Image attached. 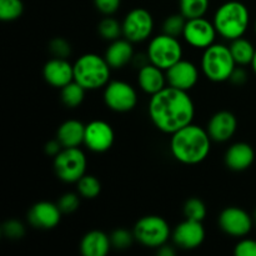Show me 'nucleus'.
Listing matches in <instances>:
<instances>
[{
	"label": "nucleus",
	"mask_w": 256,
	"mask_h": 256,
	"mask_svg": "<svg viewBox=\"0 0 256 256\" xmlns=\"http://www.w3.org/2000/svg\"><path fill=\"white\" fill-rule=\"evenodd\" d=\"M112 66L105 56L88 52L78 58L74 62V80L86 90L105 88L110 82Z\"/></svg>",
	"instance_id": "obj_4"
},
{
	"label": "nucleus",
	"mask_w": 256,
	"mask_h": 256,
	"mask_svg": "<svg viewBox=\"0 0 256 256\" xmlns=\"http://www.w3.org/2000/svg\"><path fill=\"white\" fill-rule=\"evenodd\" d=\"M229 48L238 65L244 66V65L252 64L256 49L250 40L242 36L238 38V39L232 40V44L229 45Z\"/></svg>",
	"instance_id": "obj_24"
},
{
	"label": "nucleus",
	"mask_w": 256,
	"mask_h": 256,
	"mask_svg": "<svg viewBox=\"0 0 256 256\" xmlns=\"http://www.w3.org/2000/svg\"><path fill=\"white\" fill-rule=\"evenodd\" d=\"M132 232L138 242L152 249L166 244L172 235L166 220L158 215H146L138 220Z\"/></svg>",
	"instance_id": "obj_7"
},
{
	"label": "nucleus",
	"mask_w": 256,
	"mask_h": 256,
	"mask_svg": "<svg viewBox=\"0 0 256 256\" xmlns=\"http://www.w3.org/2000/svg\"><path fill=\"white\" fill-rule=\"evenodd\" d=\"M186 18L179 12V14H172L170 16H168L164 20V24H162V32L168 35H172V36L179 38L180 35H182L184 32L185 24H186Z\"/></svg>",
	"instance_id": "obj_31"
},
{
	"label": "nucleus",
	"mask_w": 256,
	"mask_h": 256,
	"mask_svg": "<svg viewBox=\"0 0 256 256\" xmlns=\"http://www.w3.org/2000/svg\"><path fill=\"white\" fill-rule=\"evenodd\" d=\"M122 25V36L132 42H142L149 39L154 30V18L149 10L135 8L125 15Z\"/></svg>",
	"instance_id": "obj_9"
},
{
	"label": "nucleus",
	"mask_w": 256,
	"mask_h": 256,
	"mask_svg": "<svg viewBox=\"0 0 256 256\" xmlns=\"http://www.w3.org/2000/svg\"><path fill=\"white\" fill-rule=\"evenodd\" d=\"M219 226L232 238H245L252 229V219L244 209L229 206L220 212Z\"/></svg>",
	"instance_id": "obj_12"
},
{
	"label": "nucleus",
	"mask_w": 256,
	"mask_h": 256,
	"mask_svg": "<svg viewBox=\"0 0 256 256\" xmlns=\"http://www.w3.org/2000/svg\"><path fill=\"white\" fill-rule=\"evenodd\" d=\"M254 219H255V222H256V212H255V216H254Z\"/></svg>",
	"instance_id": "obj_43"
},
{
	"label": "nucleus",
	"mask_w": 256,
	"mask_h": 256,
	"mask_svg": "<svg viewBox=\"0 0 256 256\" xmlns=\"http://www.w3.org/2000/svg\"><path fill=\"white\" fill-rule=\"evenodd\" d=\"M175 249L174 246H172V245H169L166 242V244L162 245L160 248H158V255L159 256H174L175 255Z\"/></svg>",
	"instance_id": "obj_40"
},
{
	"label": "nucleus",
	"mask_w": 256,
	"mask_h": 256,
	"mask_svg": "<svg viewBox=\"0 0 256 256\" xmlns=\"http://www.w3.org/2000/svg\"><path fill=\"white\" fill-rule=\"evenodd\" d=\"M24 12L22 0H0V19L2 22H14Z\"/></svg>",
	"instance_id": "obj_29"
},
{
	"label": "nucleus",
	"mask_w": 256,
	"mask_h": 256,
	"mask_svg": "<svg viewBox=\"0 0 256 256\" xmlns=\"http://www.w3.org/2000/svg\"><path fill=\"white\" fill-rule=\"evenodd\" d=\"M234 254L236 256H256V240L242 238L235 245Z\"/></svg>",
	"instance_id": "obj_36"
},
{
	"label": "nucleus",
	"mask_w": 256,
	"mask_h": 256,
	"mask_svg": "<svg viewBox=\"0 0 256 256\" xmlns=\"http://www.w3.org/2000/svg\"><path fill=\"white\" fill-rule=\"evenodd\" d=\"M252 70H254V72L256 74V52H255V55H254V58H252Z\"/></svg>",
	"instance_id": "obj_41"
},
{
	"label": "nucleus",
	"mask_w": 256,
	"mask_h": 256,
	"mask_svg": "<svg viewBox=\"0 0 256 256\" xmlns=\"http://www.w3.org/2000/svg\"><path fill=\"white\" fill-rule=\"evenodd\" d=\"M146 55L149 62L166 72L175 62L182 59V45L179 38L162 32L150 40Z\"/></svg>",
	"instance_id": "obj_6"
},
{
	"label": "nucleus",
	"mask_w": 256,
	"mask_h": 256,
	"mask_svg": "<svg viewBox=\"0 0 256 256\" xmlns=\"http://www.w3.org/2000/svg\"><path fill=\"white\" fill-rule=\"evenodd\" d=\"M2 232L8 239L10 240H18L22 239L25 235V226L22 225V222H20L19 220H8L2 224Z\"/></svg>",
	"instance_id": "obj_33"
},
{
	"label": "nucleus",
	"mask_w": 256,
	"mask_h": 256,
	"mask_svg": "<svg viewBox=\"0 0 256 256\" xmlns=\"http://www.w3.org/2000/svg\"><path fill=\"white\" fill-rule=\"evenodd\" d=\"M200 65L202 74L208 79L214 82H222L230 79L238 64L229 46L214 42L204 49Z\"/></svg>",
	"instance_id": "obj_5"
},
{
	"label": "nucleus",
	"mask_w": 256,
	"mask_h": 256,
	"mask_svg": "<svg viewBox=\"0 0 256 256\" xmlns=\"http://www.w3.org/2000/svg\"><path fill=\"white\" fill-rule=\"evenodd\" d=\"M164 72L165 70L160 69L152 62H148L146 65L140 68L138 72V84L140 89L152 96L168 86L166 72Z\"/></svg>",
	"instance_id": "obj_19"
},
{
	"label": "nucleus",
	"mask_w": 256,
	"mask_h": 256,
	"mask_svg": "<svg viewBox=\"0 0 256 256\" xmlns=\"http://www.w3.org/2000/svg\"><path fill=\"white\" fill-rule=\"evenodd\" d=\"M84 136L85 125L76 119L64 122L56 132V139L62 148H79L84 144Z\"/></svg>",
	"instance_id": "obj_23"
},
{
	"label": "nucleus",
	"mask_w": 256,
	"mask_h": 256,
	"mask_svg": "<svg viewBox=\"0 0 256 256\" xmlns=\"http://www.w3.org/2000/svg\"><path fill=\"white\" fill-rule=\"evenodd\" d=\"M254 29H255V34H256V20H255V25H254Z\"/></svg>",
	"instance_id": "obj_42"
},
{
	"label": "nucleus",
	"mask_w": 256,
	"mask_h": 256,
	"mask_svg": "<svg viewBox=\"0 0 256 256\" xmlns=\"http://www.w3.org/2000/svg\"><path fill=\"white\" fill-rule=\"evenodd\" d=\"M49 50L54 58L68 59L72 54V45L62 38H54L49 44Z\"/></svg>",
	"instance_id": "obj_34"
},
{
	"label": "nucleus",
	"mask_w": 256,
	"mask_h": 256,
	"mask_svg": "<svg viewBox=\"0 0 256 256\" xmlns=\"http://www.w3.org/2000/svg\"><path fill=\"white\" fill-rule=\"evenodd\" d=\"M112 248L109 235L100 230H92L82 236L80 252L84 256H105Z\"/></svg>",
	"instance_id": "obj_22"
},
{
	"label": "nucleus",
	"mask_w": 256,
	"mask_h": 256,
	"mask_svg": "<svg viewBox=\"0 0 256 256\" xmlns=\"http://www.w3.org/2000/svg\"><path fill=\"white\" fill-rule=\"evenodd\" d=\"M98 30H99L100 36L109 42H114L122 35V25L110 15H108L99 22Z\"/></svg>",
	"instance_id": "obj_28"
},
{
	"label": "nucleus",
	"mask_w": 256,
	"mask_h": 256,
	"mask_svg": "<svg viewBox=\"0 0 256 256\" xmlns=\"http://www.w3.org/2000/svg\"><path fill=\"white\" fill-rule=\"evenodd\" d=\"M59 205L50 202H39L34 204L28 214L30 224L38 229H54L62 219Z\"/></svg>",
	"instance_id": "obj_17"
},
{
	"label": "nucleus",
	"mask_w": 256,
	"mask_h": 256,
	"mask_svg": "<svg viewBox=\"0 0 256 256\" xmlns=\"http://www.w3.org/2000/svg\"><path fill=\"white\" fill-rule=\"evenodd\" d=\"M168 85L189 92L199 80V69L194 62L182 59L166 70Z\"/></svg>",
	"instance_id": "obj_15"
},
{
	"label": "nucleus",
	"mask_w": 256,
	"mask_h": 256,
	"mask_svg": "<svg viewBox=\"0 0 256 256\" xmlns=\"http://www.w3.org/2000/svg\"><path fill=\"white\" fill-rule=\"evenodd\" d=\"M62 150V145L60 144V142L58 139L50 140L45 144V152H46L49 156L55 158L60 152Z\"/></svg>",
	"instance_id": "obj_39"
},
{
	"label": "nucleus",
	"mask_w": 256,
	"mask_h": 256,
	"mask_svg": "<svg viewBox=\"0 0 256 256\" xmlns=\"http://www.w3.org/2000/svg\"><path fill=\"white\" fill-rule=\"evenodd\" d=\"M79 196V192L78 194H75V192H66V194L62 195L59 199V202H58V205H59L62 212H64V214H72V212H76L80 205Z\"/></svg>",
	"instance_id": "obj_35"
},
{
	"label": "nucleus",
	"mask_w": 256,
	"mask_h": 256,
	"mask_svg": "<svg viewBox=\"0 0 256 256\" xmlns=\"http://www.w3.org/2000/svg\"><path fill=\"white\" fill-rule=\"evenodd\" d=\"M212 149V138L206 129L189 124L170 138V152L175 160L185 165H196L204 162Z\"/></svg>",
	"instance_id": "obj_2"
},
{
	"label": "nucleus",
	"mask_w": 256,
	"mask_h": 256,
	"mask_svg": "<svg viewBox=\"0 0 256 256\" xmlns=\"http://www.w3.org/2000/svg\"><path fill=\"white\" fill-rule=\"evenodd\" d=\"M255 160V152L248 142H235L225 152V164L230 170L249 169Z\"/></svg>",
	"instance_id": "obj_21"
},
{
	"label": "nucleus",
	"mask_w": 256,
	"mask_h": 256,
	"mask_svg": "<svg viewBox=\"0 0 256 256\" xmlns=\"http://www.w3.org/2000/svg\"><path fill=\"white\" fill-rule=\"evenodd\" d=\"M216 35L218 32L214 22L206 18L200 16L186 20L182 36L190 46L204 50L214 44Z\"/></svg>",
	"instance_id": "obj_11"
},
{
	"label": "nucleus",
	"mask_w": 256,
	"mask_h": 256,
	"mask_svg": "<svg viewBox=\"0 0 256 256\" xmlns=\"http://www.w3.org/2000/svg\"><path fill=\"white\" fill-rule=\"evenodd\" d=\"M230 82L235 85H242L248 80V74L242 66L235 68V70L232 72V76H230Z\"/></svg>",
	"instance_id": "obj_38"
},
{
	"label": "nucleus",
	"mask_w": 256,
	"mask_h": 256,
	"mask_svg": "<svg viewBox=\"0 0 256 256\" xmlns=\"http://www.w3.org/2000/svg\"><path fill=\"white\" fill-rule=\"evenodd\" d=\"M78 192L84 199H95L102 192V182L94 175L85 174L76 182Z\"/></svg>",
	"instance_id": "obj_26"
},
{
	"label": "nucleus",
	"mask_w": 256,
	"mask_h": 256,
	"mask_svg": "<svg viewBox=\"0 0 256 256\" xmlns=\"http://www.w3.org/2000/svg\"><path fill=\"white\" fill-rule=\"evenodd\" d=\"M135 56L132 42H129L125 38H119L110 42L105 52V59L108 64L112 66V69H122L126 66L128 64L132 62Z\"/></svg>",
	"instance_id": "obj_20"
},
{
	"label": "nucleus",
	"mask_w": 256,
	"mask_h": 256,
	"mask_svg": "<svg viewBox=\"0 0 256 256\" xmlns=\"http://www.w3.org/2000/svg\"><path fill=\"white\" fill-rule=\"evenodd\" d=\"M218 35L226 40H235L244 36L250 24V12L245 4L238 0H230L218 8L212 19Z\"/></svg>",
	"instance_id": "obj_3"
},
{
	"label": "nucleus",
	"mask_w": 256,
	"mask_h": 256,
	"mask_svg": "<svg viewBox=\"0 0 256 256\" xmlns=\"http://www.w3.org/2000/svg\"><path fill=\"white\" fill-rule=\"evenodd\" d=\"M115 140L114 130L104 120H92L85 125L84 145L94 152H105L112 146Z\"/></svg>",
	"instance_id": "obj_13"
},
{
	"label": "nucleus",
	"mask_w": 256,
	"mask_h": 256,
	"mask_svg": "<svg viewBox=\"0 0 256 256\" xmlns=\"http://www.w3.org/2000/svg\"><path fill=\"white\" fill-rule=\"evenodd\" d=\"M104 102L114 112H126L136 106L138 92L124 80H112L104 89Z\"/></svg>",
	"instance_id": "obj_10"
},
{
	"label": "nucleus",
	"mask_w": 256,
	"mask_h": 256,
	"mask_svg": "<svg viewBox=\"0 0 256 256\" xmlns=\"http://www.w3.org/2000/svg\"><path fill=\"white\" fill-rule=\"evenodd\" d=\"M88 160L80 148H62L54 158L56 176L65 182H78L86 172Z\"/></svg>",
	"instance_id": "obj_8"
},
{
	"label": "nucleus",
	"mask_w": 256,
	"mask_h": 256,
	"mask_svg": "<svg viewBox=\"0 0 256 256\" xmlns=\"http://www.w3.org/2000/svg\"><path fill=\"white\" fill-rule=\"evenodd\" d=\"M184 215L185 219L202 222L206 216V206H205L204 202L198 198H192V199L186 200L184 205Z\"/></svg>",
	"instance_id": "obj_30"
},
{
	"label": "nucleus",
	"mask_w": 256,
	"mask_h": 256,
	"mask_svg": "<svg viewBox=\"0 0 256 256\" xmlns=\"http://www.w3.org/2000/svg\"><path fill=\"white\" fill-rule=\"evenodd\" d=\"M236 128V116L228 110H222V112H215L210 118L206 130L212 140L218 142H225L234 136Z\"/></svg>",
	"instance_id": "obj_18"
},
{
	"label": "nucleus",
	"mask_w": 256,
	"mask_h": 256,
	"mask_svg": "<svg viewBox=\"0 0 256 256\" xmlns=\"http://www.w3.org/2000/svg\"><path fill=\"white\" fill-rule=\"evenodd\" d=\"M85 92H86V89L84 86H82L79 82L72 80V82L62 88V95H60L62 102L68 108H72H72H78L84 102Z\"/></svg>",
	"instance_id": "obj_25"
},
{
	"label": "nucleus",
	"mask_w": 256,
	"mask_h": 256,
	"mask_svg": "<svg viewBox=\"0 0 256 256\" xmlns=\"http://www.w3.org/2000/svg\"><path fill=\"white\" fill-rule=\"evenodd\" d=\"M148 110L154 126L170 135L192 124L195 115L194 102L188 92L170 85L150 96Z\"/></svg>",
	"instance_id": "obj_1"
},
{
	"label": "nucleus",
	"mask_w": 256,
	"mask_h": 256,
	"mask_svg": "<svg viewBox=\"0 0 256 256\" xmlns=\"http://www.w3.org/2000/svg\"><path fill=\"white\" fill-rule=\"evenodd\" d=\"M172 236L174 244L180 249H196L205 240V229L202 226V222L185 219L184 222L176 225Z\"/></svg>",
	"instance_id": "obj_14"
},
{
	"label": "nucleus",
	"mask_w": 256,
	"mask_h": 256,
	"mask_svg": "<svg viewBox=\"0 0 256 256\" xmlns=\"http://www.w3.org/2000/svg\"><path fill=\"white\" fill-rule=\"evenodd\" d=\"M45 82L54 88H64L74 80V64L68 59L52 56L42 69Z\"/></svg>",
	"instance_id": "obj_16"
},
{
	"label": "nucleus",
	"mask_w": 256,
	"mask_h": 256,
	"mask_svg": "<svg viewBox=\"0 0 256 256\" xmlns=\"http://www.w3.org/2000/svg\"><path fill=\"white\" fill-rule=\"evenodd\" d=\"M210 0H179L180 12L186 19L204 16L209 9Z\"/></svg>",
	"instance_id": "obj_27"
},
{
	"label": "nucleus",
	"mask_w": 256,
	"mask_h": 256,
	"mask_svg": "<svg viewBox=\"0 0 256 256\" xmlns=\"http://www.w3.org/2000/svg\"><path fill=\"white\" fill-rule=\"evenodd\" d=\"M95 8L104 15H112L120 8L122 0H94Z\"/></svg>",
	"instance_id": "obj_37"
},
{
	"label": "nucleus",
	"mask_w": 256,
	"mask_h": 256,
	"mask_svg": "<svg viewBox=\"0 0 256 256\" xmlns=\"http://www.w3.org/2000/svg\"><path fill=\"white\" fill-rule=\"evenodd\" d=\"M135 236L134 232H129L126 229H116L110 235V242H112V248L116 250H126L134 242Z\"/></svg>",
	"instance_id": "obj_32"
}]
</instances>
